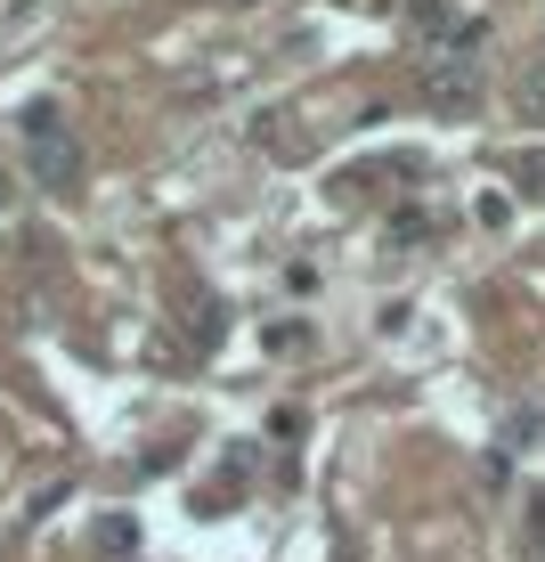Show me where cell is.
Listing matches in <instances>:
<instances>
[{
	"label": "cell",
	"mask_w": 545,
	"mask_h": 562,
	"mask_svg": "<svg viewBox=\"0 0 545 562\" xmlns=\"http://www.w3.org/2000/svg\"><path fill=\"white\" fill-rule=\"evenodd\" d=\"M16 139H25V164H33V180H42L49 196H73V188H82V139H73V123L57 106H25L16 114Z\"/></svg>",
	"instance_id": "6da1fadb"
},
{
	"label": "cell",
	"mask_w": 545,
	"mask_h": 562,
	"mask_svg": "<svg viewBox=\"0 0 545 562\" xmlns=\"http://www.w3.org/2000/svg\"><path fill=\"white\" fill-rule=\"evenodd\" d=\"M480 90H489V57H480V49L423 57V99H432V114H473Z\"/></svg>",
	"instance_id": "7a4b0ae2"
},
{
	"label": "cell",
	"mask_w": 545,
	"mask_h": 562,
	"mask_svg": "<svg viewBox=\"0 0 545 562\" xmlns=\"http://www.w3.org/2000/svg\"><path fill=\"white\" fill-rule=\"evenodd\" d=\"M407 25H416L423 57H456V49H489V25L464 16L456 0H407Z\"/></svg>",
	"instance_id": "3957f363"
},
{
	"label": "cell",
	"mask_w": 545,
	"mask_h": 562,
	"mask_svg": "<svg viewBox=\"0 0 545 562\" xmlns=\"http://www.w3.org/2000/svg\"><path fill=\"white\" fill-rule=\"evenodd\" d=\"M423 237H440V221H432L423 204H399V212H391V245L407 254V245H423Z\"/></svg>",
	"instance_id": "277c9868"
},
{
	"label": "cell",
	"mask_w": 545,
	"mask_h": 562,
	"mask_svg": "<svg viewBox=\"0 0 545 562\" xmlns=\"http://www.w3.org/2000/svg\"><path fill=\"white\" fill-rule=\"evenodd\" d=\"M513 106H521V123H537V131H545V66H530V74L513 82Z\"/></svg>",
	"instance_id": "5b68a950"
},
{
	"label": "cell",
	"mask_w": 545,
	"mask_h": 562,
	"mask_svg": "<svg viewBox=\"0 0 545 562\" xmlns=\"http://www.w3.org/2000/svg\"><path fill=\"white\" fill-rule=\"evenodd\" d=\"M504 171H513V180L530 188V196H545V147H537V155H513V164H504Z\"/></svg>",
	"instance_id": "8992f818"
},
{
	"label": "cell",
	"mask_w": 545,
	"mask_h": 562,
	"mask_svg": "<svg viewBox=\"0 0 545 562\" xmlns=\"http://www.w3.org/2000/svg\"><path fill=\"white\" fill-rule=\"evenodd\" d=\"M269 351H309V326H269Z\"/></svg>",
	"instance_id": "52a82bcc"
},
{
	"label": "cell",
	"mask_w": 545,
	"mask_h": 562,
	"mask_svg": "<svg viewBox=\"0 0 545 562\" xmlns=\"http://www.w3.org/2000/svg\"><path fill=\"white\" fill-rule=\"evenodd\" d=\"M521 514H530V547H537V562H545V497H530Z\"/></svg>",
	"instance_id": "ba28073f"
},
{
	"label": "cell",
	"mask_w": 545,
	"mask_h": 562,
	"mask_svg": "<svg viewBox=\"0 0 545 562\" xmlns=\"http://www.w3.org/2000/svg\"><path fill=\"white\" fill-rule=\"evenodd\" d=\"M0 212H9V180H0Z\"/></svg>",
	"instance_id": "9c48e42d"
}]
</instances>
